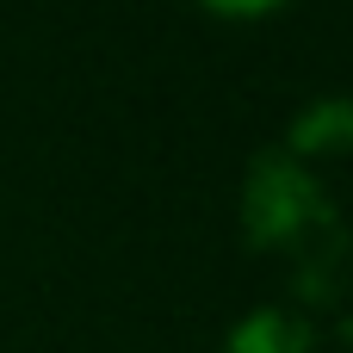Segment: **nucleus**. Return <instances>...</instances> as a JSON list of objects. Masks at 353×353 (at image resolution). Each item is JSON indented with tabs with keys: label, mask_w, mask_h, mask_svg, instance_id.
I'll return each mask as SVG.
<instances>
[{
	"label": "nucleus",
	"mask_w": 353,
	"mask_h": 353,
	"mask_svg": "<svg viewBox=\"0 0 353 353\" xmlns=\"http://www.w3.org/2000/svg\"><path fill=\"white\" fill-rule=\"evenodd\" d=\"M199 12H211V19H230V25H254V19H273L279 6H292V0H192Z\"/></svg>",
	"instance_id": "obj_1"
}]
</instances>
